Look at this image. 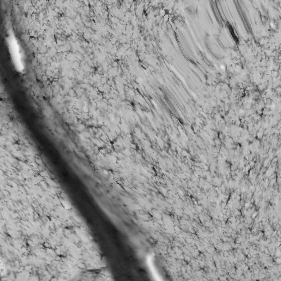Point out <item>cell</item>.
Segmentation results:
<instances>
[{
	"label": "cell",
	"mask_w": 281,
	"mask_h": 281,
	"mask_svg": "<svg viewBox=\"0 0 281 281\" xmlns=\"http://www.w3.org/2000/svg\"><path fill=\"white\" fill-rule=\"evenodd\" d=\"M8 41L12 58L13 59L15 66L18 71H22L23 70L22 57L17 39L14 36L11 35L9 36Z\"/></svg>",
	"instance_id": "obj_1"
}]
</instances>
